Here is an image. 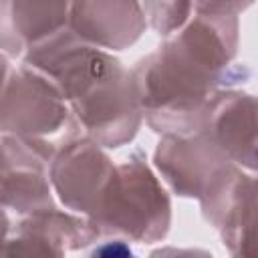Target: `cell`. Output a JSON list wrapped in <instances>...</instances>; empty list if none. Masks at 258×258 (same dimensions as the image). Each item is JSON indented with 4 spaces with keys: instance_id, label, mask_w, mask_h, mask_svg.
I'll return each instance as SVG.
<instances>
[{
    "instance_id": "cell-1",
    "label": "cell",
    "mask_w": 258,
    "mask_h": 258,
    "mask_svg": "<svg viewBox=\"0 0 258 258\" xmlns=\"http://www.w3.org/2000/svg\"><path fill=\"white\" fill-rule=\"evenodd\" d=\"M238 16L196 14L131 69L147 125L161 135L200 131L212 95L234 77Z\"/></svg>"
},
{
    "instance_id": "cell-14",
    "label": "cell",
    "mask_w": 258,
    "mask_h": 258,
    "mask_svg": "<svg viewBox=\"0 0 258 258\" xmlns=\"http://www.w3.org/2000/svg\"><path fill=\"white\" fill-rule=\"evenodd\" d=\"M250 4L252 0H191L194 12L204 16H238Z\"/></svg>"
},
{
    "instance_id": "cell-6",
    "label": "cell",
    "mask_w": 258,
    "mask_h": 258,
    "mask_svg": "<svg viewBox=\"0 0 258 258\" xmlns=\"http://www.w3.org/2000/svg\"><path fill=\"white\" fill-rule=\"evenodd\" d=\"M56 145L0 131V206L18 214L52 206L48 163Z\"/></svg>"
},
{
    "instance_id": "cell-12",
    "label": "cell",
    "mask_w": 258,
    "mask_h": 258,
    "mask_svg": "<svg viewBox=\"0 0 258 258\" xmlns=\"http://www.w3.org/2000/svg\"><path fill=\"white\" fill-rule=\"evenodd\" d=\"M73 4L75 0H0V52L20 56L67 28Z\"/></svg>"
},
{
    "instance_id": "cell-8",
    "label": "cell",
    "mask_w": 258,
    "mask_h": 258,
    "mask_svg": "<svg viewBox=\"0 0 258 258\" xmlns=\"http://www.w3.org/2000/svg\"><path fill=\"white\" fill-rule=\"evenodd\" d=\"M230 163L226 153L204 131L161 135L153 153V165L173 194L181 198L200 200L208 185Z\"/></svg>"
},
{
    "instance_id": "cell-16",
    "label": "cell",
    "mask_w": 258,
    "mask_h": 258,
    "mask_svg": "<svg viewBox=\"0 0 258 258\" xmlns=\"http://www.w3.org/2000/svg\"><path fill=\"white\" fill-rule=\"evenodd\" d=\"M10 73H12V67H10V62H8V56H6L4 52H0V95H2L4 89H6V83H8V79H10Z\"/></svg>"
},
{
    "instance_id": "cell-5",
    "label": "cell",
    "mask_w": 258,
    "mask_h": 258,
    "mask_svg": "<svg viewBox=\"0 0 258 258\" xmlns=\"http://www.w3.org/2000/svg\"><path fill=\"white\" fill-rule=\"evenodd\" d=\"M115 163L105 149L87 135L64 137L48 163L52 191L71 212L91 216L113 175Z\"/></svg>"
},
{
    "instance_id": "cell-13",
    "label": "cell",
    "mask_w": 258,
    "mask_h": 258,
    "mask_svg": "<svg viewBox=\"0 0 258 258\" xmlns=\"http://www.w3.org/2000/svg\"><path fill=\"white\" fill-rule=\"evenodd\" d=\"M141 8L145 22L159 36L167 38L189 20L191 0H143Z\"/></svg>"
},
{
    "instance_id": "cell-10",
    "label": "cell",
    "mask_w": 258,
    "mask_h": 258,
    "mask_svg": "<svg viewBox=\"0 0 258 258\" xmlns=\"http://www.w3.org/2000/svg\"><path fill=\"white\" fill-rule=\"evenodd\" d=\"M99 236L91 222L83 216L62 212L46 206L24 214L16 224L12 236H8L2 254L6 256H28V254H64L67 250H79L87 244L97 242Z\"/></svg>"
},
{
    "instance_id": "cell-3",
    "label": "cell",
    "mask_w": 258,
    "mask_h": 258,
    "mask_svg": "<svg viewBox=\"0 0 258 258\" xmlns=\"http://www.w3.org/2000/svg\"><path fill=\"white\" fill-rule=\"evenodd\" d=\"M67 105L83 135L101 147L115 149L131 143L143 121L131 71L121 60L85 85Z\"/></svg>"
},
{
    "instance_id": "cell-4",
    "label": "cell",
    "mask_w": 258,
    "mask_h": 258,
    "mask_svg": "<svg viewBox=\"0 0 258 258\" xmlns=\"http://www.w3.org/2000/svg\"><path fill=\"white\" fill-rule=\"evenodd\" d=\"M71 109L58 87L30 64L12 69L0 95V131L30 141H50L71 123ZM56 145V143H54Z\"/></svg>"
},
{
    "instance_id": "cell-15",
    "label": "cell",
    "mask_w": 258,
    "mask_h": 258,
    "mask_svg": "<svg viewBox=\"0 0 258 258\" xmlns=\"http://www.w3.org/2000/svg\"><path fill=\"white\" fill-rule=\"evenodd\" d=\"M10 230H12V226H10V218L6 214V208L0 206V254H2V248L8 240V236H10Z\"/></svg>"
},
{
    "instance_id": "cell-2",
    "label": "cell",
    "mask_w": 258,
    "mask_h": 258,
    "mask_svg": "<svg viewBox=\"0 0 258 258\" xmlns=\"http://www.w3.org/2000/svg\"><path fill=\"white\" fill-rule=\"evenodd\" d=\"M99 238L115 236L131 242L163 240L171 224V202L141 151L117 163L91 216Z\"/></svg>"
},
{
    "instance_id": "cell-11",
    "label": "cell",
    "mask_w": 258,
    "mask_h": 258,
    "mask_svg": "<svg viewBox=\"0 0 258 258\" xmlns=\"http://www.w3.org/2000/svg\"><path fill=\"white\" fill-rule=\"evenodd\" d=\"M69 28L103 50H123L139 40L147 22L139 0H75Z\"/></svg>"
},
{
    "instance_id": "cell-7",
    "label": "cell",
    "mask_w": 258,
    "mask_h": 258,
    "mask_svg": "<svg viewBox=\"0 0 258 258\" xmlns=\"http://www.w3.org/2000/svg\"><path fill=\"white\" fill-rule=\"evenodd\" d=\"M206 220L220 230L234 256H254L256 240V181L252 171L230 163L200 196Z\"/></svg>"
},
{
    "instance_id": "cell-9",
    "label": "cell",
    "mask_w": 258,
    "mask_h": 258,
    "mask_svg": "<svg viewBox=\"0 0 258 258\" xmlns=\"http://www.w3.org/2000/svg\"><path fill=\"white\" fill-rule=\"evenodd\" d=\"M200 131L242 169H256V101L238 89H220L212 95Z\"/></svg>"
}]
</instances>
